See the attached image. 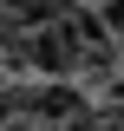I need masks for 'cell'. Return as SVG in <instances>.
<instances>
[{"mask_svg": "<svg viewBox=\"0 0 124 131\" xmlns=\"http://www.w3.org/2000/svg\"><path fill=\"white\" fill-rule=\"evenodd\" d=\"M20 52H26V66H39V72H52V79H59V72H72V66L85 59V39H78L72 20H52V26H39Z\"/></svg>", "mask_w": 124, "mask_h": 131, "instance_id": "1", "label": "cell"}, {"mask_svg": "<svg viewBox=\"0 0 124 131\" xmlns=\"http://www.w3.org/2000/svg\"><path fill=\"white\" fill-rule=\"evenodd\" d=\"M98 13H105V26H111V39H118V46H124V0H105Z\"/></svg>", "mask_w": 124, "mask_h": 131, "instance_id": "2", "label": "cell"}, {"mask_svg": "<svg viewBox=\"0 0 124 131\" xmlns=\"http://www.w3.org/2000/svg\"><path fill=\"white\" fill-rule=\"evenodd\" d=\"M85 131H92V125H85ZM98 131H124V118H118V125H98Z\"/></svg>", "mask_w": 124, "mask_h": 131, "instance_id": "3", "label": "cell"}]
</instances>
